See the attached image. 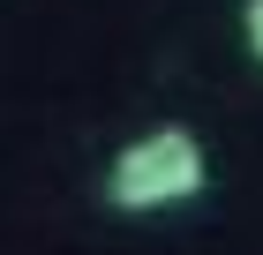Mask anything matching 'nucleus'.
<instances>
[{
    "instance_id": "1",
    "label": "nucleus",
    "mask_w": 263,
    "mask_h": 255,
    "mask_svg": "<svg viewBox=\"0 0 263 255\" xmlns=\"http://www.w3.org/2000/svg\"><path fill=\"white\" fill-rule=\"evenodd\" d=\"M203 180H211V158H203V143L188 128H143L105 165V203L128 218H158V210L196 203Z\"/></svg>"
},
{
    "instance_id": "2",
    "label": "nucleus",
    "mask_w": 263,
    "mask_h": 255,
    "mask_svg": "<svg viewBox=\"0 0 263 255\" xmlns=\"http://www.w3.org/2000/svg\"><path fill=\"white\" fill-rule=\"evenodd\" d=\"M241 45L256 53V68H263V0H241Z\"/></svg>"
}]
</instances>
